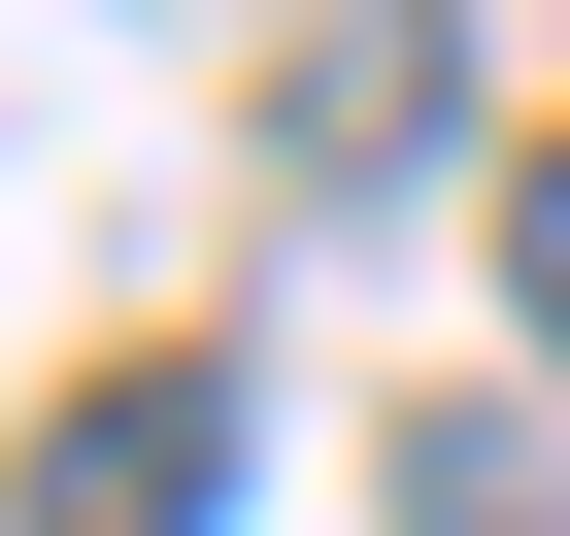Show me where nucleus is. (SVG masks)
Masks as SVG:
<instances>
[{"instance_id":"obj_1","label":"nucleus","mask_w":570,"mask_h":536,"mask_svg":"<svg viewBox=\"0 0 570 536\" xmlns=\"http://www.w3.org/2000/svg\"><path fill=\"white\" fill-rule=\"evenodd\" d=\"M202 503H235V403H202V369H101V403L35 436V536H202Z\"/></svg>"},{"instance_id":"obj_2","label":"nucleus","mask_w":570,"mask_h":536,"mask_svg":"<svg viewBox=\"0 0 570 536\" xmlns=\"http://www.w3.org/2000/svg\"><path fill=\"white\" fill-rule=\"evenodd\" d=\"M503 268H537V336H570V135H537V168H503Z\"/></svg>"}]
</instances>
